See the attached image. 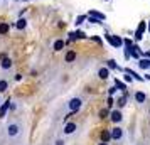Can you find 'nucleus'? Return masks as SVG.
<instances>
[{"mask_svg":"<svg viewBox=\"0 0 150 145\" xmlns=\"http://www.w3.org/2000/svg\"><path fill=\"white\" fill-rule=\"evenodd\" d=\"M7 137L8 140H21L22 137V123L21 122H10L7 125Z\"/></svg>","mask_w":150,"mask_h":145,"instance_id":"nucleus-1","label":"nucleus"},{"mask_svg":"<svg viewBox=\"0 0 150 145\" xmlns=\"http://www.w3.org/2000/svg\"><path fill=\"white\" fill-rule=\"evenodd\" d=\"M68 110L69 111H79L83 108V105H84V101H83V98H79V96H76V98H71V100H69L68 103Z\"/></svg>","mask_w":150,"mask_h":145,"instance_id":"nucleus-2","label":"nucleus"},{"mask_svg":"<svg viewBox=\"0 0 150 145\" xmlns=\"http://www.w3.org/2000/svg\"><path fill=\"white\" fill-rule=\"evenodd\" d=\"M125 138V130H123L122 127H115V128H111V140H115V142H120Z\"/></svg>","mask_w":150,"mask_h":145,"instance_id":"nucleus-3","label":"nucleus"},{"mask_svg":"<svg viewBox=\"0 0 150 145\" xmlns=\"http://www.w3.org/2000/svg\"><path fill=\"white\" fill-rule=\"evenodd\" d=\"M76 130H78V125H76L74 122H69V123L64 125V128H62V133L68 137V135H73Z\"/></svg>","mask_w":150,"mask_h":145,"instance_id":"nucleus-4","label":"nucleus"},{"mask_svg":"<svg viewBox=\"0 0 150 145\" xmlns=\"http://www.w3.org/2000/svg\"><path fill=\"white\" fill-rule=\"evenodd\" d=\"M110 120L113 122V123H120L123 120V113H122V110L118 108V110H113L111 113H110Z\"/></svg>","mask_w":150,"mask_h":145,"instance_id":"nucleus-5","label":"nucleus"},{"mask_svg":"<svg viewBox=\"0 0 150 145\" xmlns=\"http://www.w3.org/2000/svg\"><path fill=\"white\" fill-rule=\"evenodd\" d=\"M12 59L10 57H5V56H2V59H0V68L4 69V71H8V69H12Z\"/></svg>","mask_w":150,"mask_h":145,"instance_id":"nucleus-6","label":"nucleus"},{"mask_svg":"<svg viewBox=\"0 0 150 145\" xmlns=\"http://www.w3.org/2000/svg\"><path fill=\"white\" fill-rule=\"evenodd\" d=\"M66 44H68V42L62 41V39H56V41L52 42V49H54L56 52H57V51H62V49L66 47Z\"/></svg>","mask_w":150,"mask_h":145,"instance_id":"nucleus-7","label":"nucleus"},{"mask_svg":"<svg viewBox=\"0 0 150 145\" xmlns=\"http://www.w3.org/2000/svg\"><path fill=\"white\" fill-rule=\"evenodd\" d=\"M10 103H12V98H8L5 103H2L0 105V118H4L5 117V113H7V110L10 108Z\"/></svg>","mask_w":150,"mask_h":145,"instance_id":"nucleus-8","label":"nucleus"},{"mask_svg":"<svg viewBox=\"0 0 150 145\" xmlns=\"http://www.w3.org/2000/svg\"><path fill=\"white\" fill-rule=\"evenodd\" d=\"M135 101L138 105H143L145 101H147V95H145L143 91H137L135 93Z\"/></svg>","mask_w":150,"mask_h":145,"instance_id":"nucleus-9","label":"nucleus"},{"mask_svg":"<svg viewBox=\"0 0 150 145\" xmlns=\"http://www.w3.org/2000/svg\"><path fill=\"white\" fill-rule=\"evenodd\" d=\"M98 78L100 79H108L110 78V69L105 66V68H100L98 69Z\"/></svg>","mask_w":150,"mask_h":145,"instance_id":"nucleus-10","label":"nucleus"},{"mask_svg":"<svg viewBox=\"0 0 150 145\" xmlns=\"http://www.w3.org/2000/svg\"><path fill=\"white\" fill-rule=\"evenodd\" d=\"M143 30H145V22H140V24H138V29H137V32H135V39H137V41H140V39H142Z\"/></svg>","mask_w":150,"mask_h":145,"instance_id":"nucleus-11","label":"nucleus"},{"mask_svg":"<svg viewBox=\"0 0 150 145\" xmlns=\"http://www.w3.org/2000/svg\"><path fill=\"white\" fill-rule=\"evenodd\" d=\"M88 15H91V17H96V19H100V21H105V17H106L105 14L98 12V10H93V8H91V10L88 12Z\"/></svg>","mask_w":150,"mask_h":145,"instance_id":"nucleus-12","label":"nucleus"},{"mask_svg":"<svg viewBox=\"0 0 150 145\" xmlns=\"http://www.w3.org/2000/svg\"><path fill=\"white\" fill-rule=\"evenodd\" d=\"M25 27H27V21H25L24 17H21V19L17 21V24H15V29H19V30H24Z\"/></svg>","mask_w":150,"mask_h":145,"instance_id":"nucleus-13","label":"nucleus"},{"mask_svg":"<svg viewBox=\"0 0 150 145\" xmlns=\"http://www.w3.org/2000/svg\"><path fill=\"white\" fill-rule=\"evenodd\" d=\"M7 90H8V81L5 78L0 76V93H5Z\"/></svg>","mask_w":150,"mask_h":145,"instance_id":"nucleus-14","label":"nucleus"},{"mask_svg":"<svg viewBox=\"0 0 150 145\" xmlns=\"http://www.w3.org/2000/svg\"><path fill=\"white\" fill-rule=\"evenodd\" d=\"M8 30H10V25L7 22H0V35H5Z\"/></svg>","mask_w":150,"mask_h":145,"instance_id":"nucleus-15","label":"nucleus"},{"mask_svg":"<svg viewBox=\"0 0 150 145\" xmlns=\"http://www.w3.org/2000/svg\"><path fill=\"white\" fill-rule=\"evenodd\" d=\"M74 59H76V52H74V51H68L66 56H64V61H66V62H73Z\"/></svg>","mask_w":150,"mask_h":145,"instance_id":"nucleus-16","label":"nucleus"},{"mask_svg":"<svg viewBox=\"0 0 150 145\" xmlns=\"http://www.w3.org/2000/svg\"><path fill=\"white\" fill-rule=\"evenodd\" d=\"M111 140V130H103L101 132V142H110Z\"/></svg>","mask_w":150,"mask_h":145,"instance_id":"nucleus-17","label":"nucleus"},{"mask_svg":"<svg viewBox=\"0 0 150 145\" xmlns=\"http://www.w3.org/2000/svg\"><path fill=\"white\" fill-rule=\"evenodd\" d=\"M123 46V39L120 35H113V47H122Z\"/></svg>","mask_w":150,"mask_h":145,"instance_id":"nucleus-18","label":"nucleus"},{"mask_svg":"<svg viewBox=\"0 0 150 145\" xmlns=\"http://www.w3.org/2000/svg\"><path fill=\"white\" fill-rule=\"evenodd\" d=\"M106 68H108V69H118L120 66L116 64V61H113V59H108V61H106Z\"/></svg>","mask_w":150,"mask_h":145,"instance_id":"nucleus-19","label":"nucleus"},{"mask_svg":"<svg viewBox=\"0 0 150 145\" xmlns=\"http://www.w3.org/2000/svg\"><path fill=\"white\" fill-rule=\"evenodd\" d=\"M125 101H127V96H122V98H118V101H116V105H118V108H120V110H122L123 106H125Z\"/></svg>","mask_w":150,"mask_h":145,"instance_id":"nucleus-20","label":"nucleus"},{"mask_svg":"<svg viewBox=\"0 0 150 145\" xmlns=\"http://www.w3.org/2000/svg\"><path fill=\"white\" fill-rule=\"evenodd\" d=\"M115 86H116V88H118L120 91H125V90H127V86H125V83H122L120 79H116V81H115Z\"/></svg>","mask_w":150,"mask_h":145,"instance_id":"nucleus-21","label":"nucleus"},{"mask_svg":"<svg viewBox=\"0 0 150 145\" xmlns=\"http://www.w3.org/2000/svg\"><path fill=\"white\" fill-rule=\"evenodd\" d=\"M84 37H86V34L83 30H76L74 32V39H84Z\"/></svg>","mask_w":150,"mask_h":145,"instance_id":"nucleus-22","label":"nucleus"},{"mask_svg":"<svg viewBox=\"0 0 150 145\" xmlns=\"http://www.w3.org/2000/svg\"><path fill=\"white\" fill-rule=\"evenodd\" d=\"M86 19H88L86 15H79V17L76 19V25H81V24H83V22H84V21H86Z\"/></svg>","mask_w":150,"mask_h":145,"instance_id":"nucleus-23","label":"nucleus"},{"mask_svg":"<svg viewBox=\"0 0 150 145\" xmlns=\"http://www.w3.org/2000/svg\"><path fill=\"white\" fill-rule=\"evenodd\" d=\"M88 22H91V24H101L103 21H100V19H96V17H91V15H88Z\"/></svg>","mask_w":150,"mask_h":145,"instance_id":"nucleus-24","label":"nucleus"},{"mask_svg":"<svg viewBox=\"0 0 150 145\" xmlns=\"http://www.w3.org/2000/svg\"><path fill=\"white\" fill-rule=\"evenodd\" d=\"M54 145H66V140H64V138H56Z\"/></svg>","mask_w":150,"mask_h":145,"instance_id":"nucleus-25","label":"nucleus"},{"mask_svg":"<svg viewBox=\"0 0 150 145\" xmlns=\"http://www.w3.org/2000/svg\"><path fill=\"white\" fill-rule=\"evenodd\" d=\"M123 79H125L127 83H132V81H133V78H132V74H128V73H125V76H123Z\"/></svg>","mask_w":150,"mask_h":145,"instance_id":"nucleus-26","label":"nucleus"},{"mask_svg":"<svg viewBox=\"0 0 150 145\" xmlns=\"http://www.w3.org/2000/svg\"><path fill=\"white\" fill-rule=\"evenodd\" d=\"M108 115H110L108 110H101V111H100V118H106Z\"/></svg>","mask_w":150,"mask_h":145,"instance_id":"nucleus-27","label":"nucleus"},{"mask_svg":"<svg viewBox=\"0 0 150 145\" xmlns=\"http://www.w3.org/2000/svg\"><path fill=\"white\" fill-rule=\"evenodd\" d=\"M116 90H118L116 86H111V88H110V90H108V95H110V96H111V95H113V93H115Z\"/></svg>","mask_w":150,"mask_h":145,"instance_id":"nucleus-28","label":"nucleus"},{"mask_svg":"<svg viewBox=\"0 0 150 145\" xmlns=\"http://www.w3.org/2000/svg\"><path fill=\"white\" fill-rule=\"evenodd\" d=\"M106 105H108V106H111V105H113V98H111V96L108 98V101H106Z\"/></svg>","mask_w":150,"mask_h":145,"instance_id":"nucleus-29","label":"nucleus"},{"mask_svg":"<svg viewBox=\"0 0 150 145\" xmlns=\"http://www.w3.org/2000/svg\"><path fill=\"white\" fill-rule=\"evenodd\" d=\"M98 145H110L108 142H101V144H98Z\"/></svg>","mask_w":150,"mask_h":145,"instance_id":"nucleus-30","label":"nucleus"},{"mask_svg":"<svg viewBox=\"0 0 150 145\" xmlns=\"http://www.w3.org/2000/svg\"><path fill=\"white\" fill-rule=\"evenodd\" d=\"M149 32H150V21H149Z\"/></svg>","mask_w":150,"mask_h":145,"instance_id":"nucleus-31","label":"nucleus"},{"mask_svg":"<svg viewBox=\"0 0 150 145\" xmlns=\"http://www.w3.org/2000/svg\"><path fill=\"white\" fill-rule=\"evenodd\" d=\"M0 105H2V98H0Z\"/></svg>","mask_w":150,"mask_h":145,"instance_id":"nucleus-32","label":"nucleus"},{"mask_svg":"<svg viewBox=\"0 0 150 145\" xmlns=\"http://www.w3.org/2000/svg\"><path fill=\"white\" fill-rule=\"evenodd\" d=\"M105 2H110V0H105Z\"/></svg>","mask_w":150,"mask_h":145,"instance_id":"nucleus-33","label":"nucleus"},{"mask_svg":"<svg viewBox=\"0 0 150 145\" xmlns=\"http://www.w3.org/2000/svg\"><path fill=\"white\" fill-rule=\"evenodd\" d=\"M149 113H150V110H149Z\"/></svg>","mask_w":150,"mask_h":145,"instance_id":"nucleus-34","label":"nucleus"}]
</instances>
